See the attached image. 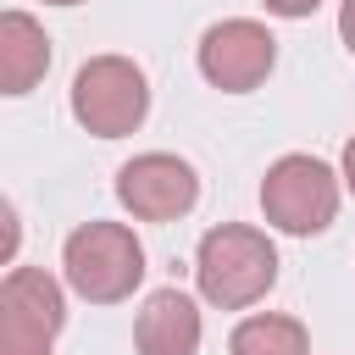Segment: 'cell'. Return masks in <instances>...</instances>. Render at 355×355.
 Returning a JSON list of instances; mask_svg holds the SVG:
<instances>
[{
	"label": "cell",
	"instance_id": "5",
	"mask_svg": "<svg viewBox=\"0 0 355 355\" xmlns=\"http://www.w3.org/2000/svg\"><path fill=\"white\" fill-rule=\"evenodd\" d=\"M61 322V283L44 266H11L0 283V355H50Z\"/></svg>",
	"mask_w": 355,
	"mask_h": 355
},
{
	"label": "cell",
	"instance_id": "2",
	"mask_svg": "<svg viewBox=\"0 0 355 355\" xmlns=\"http://www.w3.org/2000/svg\"><path fill=\"white\" fill-rule=\"evenodd\" d=\"M61 266L72 294H83L89 305H116L144 283V244L122 222H83L67 233Z\"/></svg>",
	"mask_w": 355,
	"mask_h": 355
},
{
	"label": "cell",
	"instance_id": "7",
	"mask_svg": "<svg viewBox=\"0 0 355 355\" xmlns=\"http://www.w3.org/2000/svg\"><path fill=\"white\" fill-rule=\"evenodd\" d=\"M272 61H277V39L250 17H227V22L205 28V39H200V72H205V83H216L227 94H250L272 72Z\"/></svg>",
	"mask_w": 355,
	"mask_h": 355
},
{
	"label": "cell",
	"instance_id": "8",
	"mask_svg": "<svg viewBox=\"0 0 355 355\" xmlns=\"http://www.w3.org/2000/svg\"><path fill=\"white\" fill-rule=\"evenodd\" d=\"M139 355H194L200 349V311L183 288H155L133 322Z\"/></svg>",
	"mask_w": 355,
	"mask_h": 355
},
{
	"label": "cell",
	"instance_id": "12",
	"mask_svg": "<svg viewBox=\"0 0 355 355\" xmlns=\"http://www.w3.org/2000/svg\"><path fill=\"white\" fill-rule=\"evenodd\" d=\"M338 39H344V50L355 55V0H344V6H338Z\"/></svg>",
	"mask_w": 355,
	"mask_h": 355
},
{
	"label": "cell",
	"instance_id": "1",
	"mask_svg": "<svg viewBox=\"0 0 355 355\" xmlns=\"http://www.w3.org/2000/svg\"><path fill=\"white\" fill-rule=\"evenodd\" d=\"M194 283L211 305L222 311H244L255 305L272 283H277V250L261 227H244V222H222L200 239V255H194Z\"/></svg>",
	"mask_w": 355,
	"mask_h": 355
},
{
	"label": "cell",
	"instance_id": "9",
	"mask_svg": "<svg viewBox=\"0 0 355 355\" xmlns=\"http://www.w3.org/2000/svg\"><path fill=\"white\" fill-rule=\"evenodd\" d=\"M44 72H50V33L28 11H6L0 17V89L28 94Z\"/></svg>",
	"mask_w": 355,
	"mask_h": 355
},
{
	"label": "cell",
	"instance_id": "10",
	"mask_svg": "<svg viewBox=\"0 0 355 355\" xmlns=\"http://www.w3.org/2000/svg\"><path fill=\"white\" fill-rule=\"evenodd\" d=\"M227 349L233 355H305L311 349V338H305V327L294 322V316H244L239 327H233V338H227Z\"/></svg>",
	"mask_w": 355,
	"mask_h": 355
},
{
	"label": "cell",
	"instance_id": "13",
	"mask_svg": "<svg viewBox=\"0 0 355 355\" xmlns=\"http://www.w3.org/2000/svg\"><path fill=\"white\" fill-rule=\"evenodd\" d=\"M338 178H344V189H349V194H355V139H349V144H344V172H338Z\"/></svg>",
	"mask_w": 355,
	"mask_h": 355
},
{
	"label": "cell",
	"instance_id": "14",
	"mask_svg": "<svg viewBox=\"0 0 355 355\" xmlns=\"http://www.w3.org/2000/svg\"><path fill=\"white\" fill-rule=\"evenodd\" d=\"M44 6H78V0H44Z\"/></svg>",
	"mask_w": 355,
	"mask_h": 355
},
{
	"label": "cell",
	"instance_id": "3",
	"mask_svg": "<svg viewBox=\"0 0 355 355\" xmlns=\"http://www.w3.org/2000/svg\"><path fill=\"white\" fill-rule=\"evenodd\" d=\"M150 83L128 55H89L72 78V116L94 139H122L144 122Z\"/></svg>",
	"mask_w": 355,
	"mask_h": 355
},
{
	"label": "cell",
	"instance_id": "6",
	"mask_svg": "<svg viewBox=\"0 0 355 355\" xmlns=\"http://www.w3.org/2000/svg\"><path fill=\"white\" fill-rule=\"evenodd\" d=\"M116 200L139 216V222H178L194 211L200 200V178L183 155H166V150H150V155H133L122 172H116Z\"/></svg>",
	"mask_w": 355,
	"mask_h": 355
},
{
	"label": "cell",
	"instance_id": "4",
	"mask_svg": "<svg viewBox=\"0 0 355 355\" xmlns=\"http://www.w3.org/2000/svg\"><path fill=\"white\" fill-rule=\"evenodd\" d=\"M261 211L272 227L311 239L338 216V172L316 155H283L261 178Z\"/></svg>",
	"mask_w": 355,
	"mask_h": 355
},
{
	"label": "cell",
	"instance_id": "11",
	"mask_svg": "<svg viewBox=\"0 0 355 355\" xmlns=\"http://www.w3.org/2000/svg\"><path fill=\"white\" fill-rule=\"evenodd\" d=\"M261 6H266L272 17H288V22H300V17H311L322 0H261Z\"/></svg>",
	"mask_w": 355,
	"mask_h": 355
}]
</instances>
